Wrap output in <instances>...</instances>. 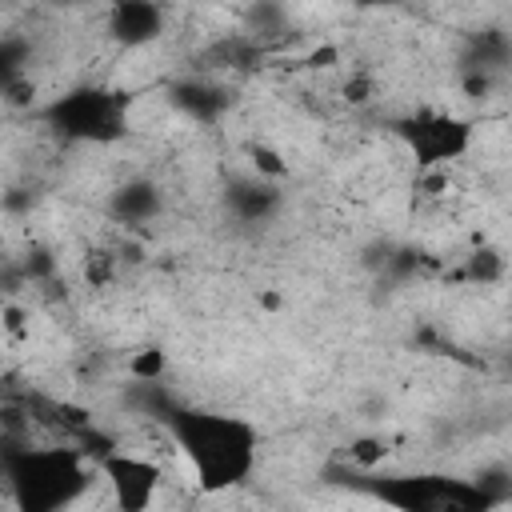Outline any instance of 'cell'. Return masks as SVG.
<instances>
[{
  "label": "cell",
  "instance_id": "obj_1",
  "mask_svg": "<svg viewBox=\"0 0 512 512\" xmlns=\"http://www.w3.org/2000/svg\"><path fill=\"white\" fill-rule=\"evenodd\" d=\"M168 440L188 460L200 492H228L240 488L260 460V432L252 420L216 412V408H188L168 404L160 412Z\"/></svg>",
  "mask_w": 512,
  "mask_h": 512
},
{
  "label": "cell",
  "instance_id": "obj_2",
  "mask_svg": "<svg viewBox=\"0 0 512 512\" xmlns=\"http://www.w3.org/2000/svg\"><path fill=\"white\" fill-rule=\"evenodd\" d=\"M88 460L92 456L80 452L72 440L52 448L12 444L4 452V488L12 504L24 512H56V508H68L92 484Z\"/></svg>",
  "mask_w": 512,
  "mask_h": 512
},
{
  "label": "cell",
  "instance_id": "obj_3",
  "mask_svg": "<svg viewBox=\"0 0 512 512\" xmlns=\"http://www.w3.org/2000/svg\"><path fill=\"white\" fill-rule=\"evenodd\" d=\"M132 96L108 84H80L52 96L36 116L68 144H116L128 132Z\"/></svg>",
  "mask_w": 512,
  "mask_h": 512
},
{
  "label": "cell",
  "instance_id": "obj_4",
  "mask_svg": "<svg viewBox=\"0 0 512 512\" xmlns=\"http://www.w3.org/2000/svg\"><path fill=\"white\" fill-rule=\"evenodd\" d=\"M392 132L420 172H440L444 164L468 156L472 136H476L472 120L444 112V108H416V112L392 120Z\"/></svg>",
  "mask_w": 512,
  "mask_h": 512
},
{
  "label": "cell",
  "instance_id": "obj_5",
  "mask_svg": "<svg viewBox=\"0 0 512 512\" xmlns=\"http://www.w3.org/2000/svg\"><path fill=\"white\" fill-rule=\"evenodd\" d=\"M96 472L104 476L108 492H112V504L124 508V512H144L156 504L160 496V484H164V468L140 452H128V448H108L100 460H96Z\"/></svg>",
  "mask_w": 512,
  "mask_h": 512
},
{
  "label": "cell",
  "instance_id": "obj_6",
  "mask_svg": "<svg viewBox=\"0 0 512 512\" xmlns=\"http://www.w3.org/2000/svg\"><path fill=\"white\" fill-rule=\"evenodd\" d=\"M108 36L124 48H144L160 40L164 32V8L160 0H108Z\"/></svg>",
  "mask_w": 512,
  "mask_h": 512
},
{
  "label": "cell",
  "instance_id": "obj_7",
  "mask_svg": "<svg viewBox=\"0 0 512 512\" xmlns=\"http://www.w3.org/2000/svg\"><path fill=\"white\" fill-rule=\"evenodd\" d=\"M172 104H176L184 116H192V120H200V124H212V120L228 108V92H224L220 84H212V80H180V84L172 88Z\"/></svg>",
  "mask_w": 512,
  "mask_h": 512
},
{
  "label": "cell",
  "instance_id": "obj_8",
  "mask_svg": "<svg viewBox=\"0 0 512 512\" xmlns=\"http://www.w3.org/2000/svg\"><path fill=\"white\" fill-rule=\"evenodd\" d=\"M228 208H232L236 220L256 224V220H268V216L280 208V192H276L268 180H232V188H228Z\"/></svg>",
  "mask_w": 512,
  "mask_h": 512
},
{
  "label": "cell",
  "instance_id": "obj_9",
  "mask_svg": "<svg viewBox=\"0 0 512 512\" xmlns=\"http://www.w3.org/2000/svg\"><path fill=\"white\" fill-rule=\"evenodd\" d=\"M156 212H160V192L148 180H132V184H124V188L112 192V216L120 224H144Z\"/></svg>",
  "mask_w": 512,
  "mask_h": 512
},
{
  "label": "cell",
  "instance_id": "obj_10",
  "mask_svg": "<svg viewBox=\"0 0 512 512\" xmlns=\"http://www.w3.org/2000/svg\"><path fill=\"white\" fill-rule=\"evenodd\" d=\"M500 276H504V256L496 248H472L464 264L452 272V280L460 284H496Z\"/></svg>",
  "mask_w": 512,
  "mask_h": 512
},
{
  "label": "cell",
  "instance_id": "obj_11",
  "mask_svg": "<svg viewBox=\"0 0 512 512\" xmlns=\"http://www.w3.org/2000/svg\"><path fill=\"white\" fill-rule=\"evenodd\" d=\"M164 352L160 348H148V352H140V356H132V364H128V372L140 380V384H152V380H160V372H164Z\"/></svg>",
  "mask_w": 512,
  "mask_h": 512
},
{
  "label": "cell",
  "instance_id": "obj_12",
  "mask_svg": "<svg viewBox=\"0 0 512 512\" xmlns=\"http://www.w3.org/2000/svg\"><path fill=\"white\" fill-rule=\"evenodd\" d=\"M252 164H256V172H264V176H280V172H284L280 156H276L272 148H264V144H252Z\"/></svg>",
  "mask_w": 512,
  "mask_h": 512
},
{
  "label": "cell",
  "instance_id": "obj_13",
  "mask_svg": "<svg viewBox=\"0 0 512 512\" xmlns=\"http://www.w3.org/2000/svg\"><path fill=\"white\" fill-rule=\"evenodd\" d=\"M384 452H388V448H384L380 440H356V448H352V460L368 468V464H376V460H384Z\"/></svg>",
  "mask_w": 512,
  "mask_h": 512
},
{
  "label": "cell",
  "instance_id": "obj_14",
  "mask_svg": "<svg viewBox=\"0 0 512 512\" xmlns=\"http://www.w3.org/2000/svg\"><path fill=\"white\" fill-rule=\"evenodd\" d=\"M356 8H396L400 0H352Z\"/></svg>",
  "mask_w": 512,
  "mask_h": 512
},
{
  "label": "cell",
  "instance_id": "obj_15",
  "mask_svg": "<svg viewBox=\"0 0 512 512\" xmlns=\"http://www.w3.org/2000/svg\"><path fill=\"white\" fill-rule=\"evenodd\" d=\"M508 324H512V304H508Z\"/></svg>",
  "mask_w": 512,
  "mask_h": 512
}]
</instances>
